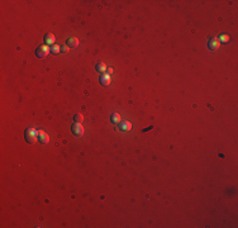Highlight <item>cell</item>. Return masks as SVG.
<instances>
[{
	"label": "cell",
	"mask_w": 238,
	"mask_h": 228,
	"mask_svg": "<svg viewBox=\"0 0 238 228\" xmlns=\"http://www.w3.org/2000/svg\"><path fill=\"white\" fill-rule=\"evenodd\" d=\"M25 139H27V142L30 143V145L36 143L37 139H38V131H37L36 128H28L27 131H25Z\"/></svg>",
	"instance_id": "1"
},
{
	"label": "cell",
	"mask_w": 238,
	"mask_h": 228,
	"mask_svg": "<svg viewBox=\"0 0 238 228\" xmlns=\"http://www.w3.org/2000/svg\"><path fill=\"white\" fill-rule=\"evenodd\" d=\"M50 52H51L50 46L43 44V46H41L38 50H37V56H38V57H46V56H48Z\"/></svg>",
	"instance_id": "2"
},
{
	"label": "cell",
	"mask_w": 238,
	"mask_h": 228,
	"mask_svg": "<svg viewBox=\"0 0 238 228\" xmlns=\"http://www.w3.org/2000/svg\"><path fill=\"white\" fill-rule=\"evenodd\" d=\"M72 132L75 136L81 137L84 134V127L81 126V123H75V124L72 126Z\"/></svg>",
	"instance_id": "3"
},
{
	"label": "cell",
	"mask_w": 238,
	"mask_h": 228,
	"mask_svg": "<svg viewBox=\"0 0 238 228\" xmlns=\"http://www.w3.org/2000/svg\"><path fill=\"white\" fill-rule=\"evenodd\" d=\"M38 141L41 143H43V145H46V143L50 142V136H48L44 131L39 129V131H38Z\"/></svg>",
	"instance_id": "4"
},
{
	"label": "cell",
	"mask_w": 238,
	"mask_h": 228,
	"mask_svg": "<svg viewBox=\"0 0 238 228\" xmlns=\"http://www.w3.org/2000/svg\"><path fill=\"white\" fill-rule=\"evenodd\" d=\"M56 42V37L55 34H52V33H48V34L44 37V43L47 44V46H53Z\"/></svg>",
	"instance_id": "5"
},
{
	"label": "cell",
	"mask_w": 238,
	"mask_h": 228,
	"mask_svg": "<svg viewBox=\"0 0 238 228\" xmlns=\"http://www.w3.org/2000/svg\"><path fill=\"white\" fill-rule=\"evenodd\" d=\"M100 83L103 84L104 86H109L110 83H112V79H110V75L108 74H103L100 76Z\"/></svg>",
	"instance_id": "6"
},
{
	"label": "cell",
	"mask_w": 238,
	"mask_h": 228,
	"mask_svg": "<svg viewBox=\"0 0 238 228\" xmlns=\"http://www.w3.org/2000/svg\"><path fill=\"white\" fill-rule=\"evenodd\" d=\"M79 38H76V37H71V38H69L67 39V46L69 47H77L79 46Z\"/></svg>",
	"instance_id": "7"
},
{
	"label": "cell",
	"mask_w": 238,
	"mask_h": 228,
	"mask_svg": "<svg viewBox=\"0 0 238 228\" xmlns=\"http://www.w3.org/2000/svg\"><path fill=\"white\" fill-rule=\"evenodd\" d=\"M219 46H220V42L218 41V38H213L209 42V48L210 50H217V48H219Z\"/></svg>",
	"instance_id": "8"
},
{
	"label": "cell",
	"mask_w": 238,
	"mask_h": 228,
	"mask_svg": "<svg viewBox=\"0 0 238 228\" xmlns=\"http://www.w3.org/2000/svg\"><path fill=\"white\" fill-rule=\"evenodd\" d=\"M119 128H120L122 131H131L132 123L131 122H122V123H119Z\"/></svg>",
	"instance_id": "9"
},
{
	"label": "cell",
	"mask_w": 238,
	"mask_h": 228,
	"mask_svg": "<svg viewBox=\"0 0 238 228\" xmlns=\"http://www.w3.org/2000/svg\"><path fill=\"white\" fill-rule=\"evenodd\" d=\"M112 122L115 123V124H119L122 122V118H120V114L119 113H114L112 115Z\"/></svg>",
	"instance_id": "10"
},
{
	"label": "cell",
	"mask_w": 238,
	"mask_h": 228,
	"mask_svg": "<svg viewBox=\"0 0 238 228\" xmlns=\"http://www.w3.org/2000/svg\"><path fill=\"white\" fill-rule=\"evenodd\" d=\"M106 69H108V67L105 66V63H103V62L99 63L98 66H96V70H98V71L100 72V74H105V72H106Z\"/></svg>",
	"instance_id": "11"
},
{
	"label": "cell",
	"mask_w": 238,
	"mask_h": 228,
	"mask_svg": "<svg viewBox=\"0 0 238 228\" xmlns=\"http://www.w3.org/2000/svg\"><path fill=\"white\" fill-rule=\"evenodd\" d=\"M60 52H61V47H60L58 44H53L52 48H51V53H53V55H58Z\"/></svg>",
	"instance_id": "12"
},
{
	"label": "cell",
	"mask_w": 238,
	"mask_h": 228,
	"mask_svg": "<svg viewBox=\"0 0 238 228\" xmlns=\"http://www.w3.org/2000/svg\"><path fill=\"white\" fill-rule=\"evenodd\" d=\"M229 39L231 38H229L228 34H222L219 38H218V41H219L220 43H227V42H229Z\"/></svg>",
	"instance_id": "13"
},
{
	"label": "cell",
	"mask_w": 238,
	"mask_h": 228,
	"mask_svg": "<svg viewBox=\"0 0 238 228\" xmlns=\"http://www.w3.org/2000/svg\"><path fill=\"white\" fill-rule=\"evenodd\" d=\"M73 119H75V122H76V123H81V122L84 120V117H83V114H76Z\"/></svg>",
	"instance_id": "14"
},
{
	"label": "cell",
	"mask_w": 238,
	"mask_h": 228,
	"mask_svg": "<svg viewBox=\"0 0 238 228\" xmlns=\"http://www.w3.org/2000/svg\"><path fill=\"white\" fill-rule=\"evenodd\" d=\"M69 50H70V47H69V46H63V47H61V51H62V52H65V53H66V52H69Z\"/></svg>",
	"instance_id": "15"
},
{
	"label": "cell",
	"mask_w": 238,
	"mask_h": 228,
	"mask_svg": "<svg viewBox=\"0 0 238 228\" xmlns=\"http://www.w3.org/2000/svg\"><path fill=\"white\" fill-rule=\"evenodd\" d=\"M105 74H108V75L113 74V69H112V67H109V69H106V72H105Z\"/></svg>",
	"instance_id": "16"
}]
</instances>
